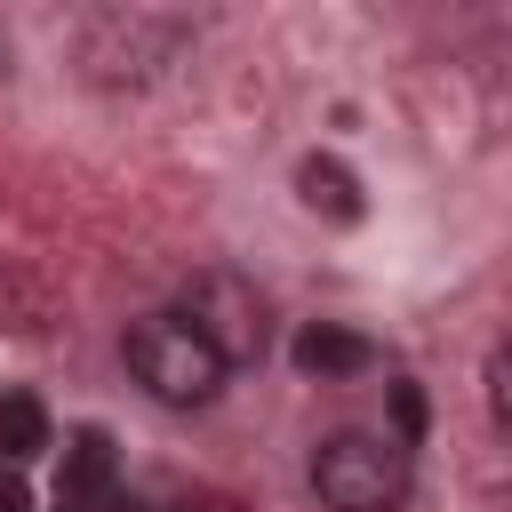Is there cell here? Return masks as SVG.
<instances>
[{
    "mask_svg": "<svg viewBox=\"0 0 512 512\" xmlns=\"http://www.w3.org/2000/svg\"><path fill=\"white\" fill-rule=\"evenodd\" d=\"M48 448V408L40 392H0V456L8 464H32Z\"/></svg>",
    "mask_w": 512,
    "mask_h": 512,
    "instance_id": "5b68a950",
    "label": "cell"
},
{
    "mask_svg": "<svg viewBox=\"0 0 512 512\" xmlns=\"http://www.w3.org/2000/svg\"><path fill=\"white\" fill-rule=\"evenodd\" d=\"M312 488H320V504H336V512H392V504L408 496V456H400V440L336 432V440H320V456H312Z\"/></svg>",
    "mask_w": 512,
    "mask_h": 512,
    "instance_id": "7a4b0ae2",
    "label": "cell"
},
{
    "mask_svg": "<svg viewBox=\"0 0 512 512\" xmlns=\"http://www.w3.org/2000/svg\"><path fill=\"white\" fill-rule=\"evenodd\" d=\"M296 184H304V200H312L320 216H336V224H352V216H360V184H352L336 160H320V152H312V160L296 168Z\"/></svg>",
    "mask_w": 512,
    "mask_h": 512,
    "instance_id": "8992f818",
    "label": "cell"
},
{
    "mask_svg": "<svg viewBox=\"0 0 512 512\" xmlns=\"http://www.w3.org/2000/svg\"><path fill=\"white\" fill-rule=\"evenodd\" d=\"M128 368H136V384H144L152 400H168V408H200V400H216V384H224V360H216L176 312H152V320L128 328Z\"/></svg>",
    "mask_w": 512,
    "mask_h": 512,
    "instance_id": "6da1fadb",
    "label": "cell"
},
{
    "mask_svg": "<svg viewBox=\"0 0 512 512\" xmlns=\"http://www.w3.org/2000/svg\"><path fill=\"white\" fill-rule=\"evenodd\" d=\"M288 352H296L304 376H360V368L376 360V344H368L360 328H336V320H304Z\"/></svg>",
    "mask_w": 512,
    "mask_h": 512,
    "instance_id": "277c9868",
    "label": "cell"
},
{
    "mask_svg": "<svg viewBox=\"0 0 512 512\" xmlns=\"http://www.w3.org/2000/svg\"><path fill=\"white\" fill-rule=\"evenodd\" d=\"M0 512H32V504H24V488H16V472H0Z\"/></svg>",
    "mask_w": 512,
    "mask_h": 512,
    "instance_id": "ba28073f",
    "label": "cell"
},
{
    "mask_svg": "<svg viewBox=\"0 0 512 512\" xmlns=\"http://www.w3.org/2000/svg\"><path fill=\"white\" fill-rule=\"evenodd\" d=\"M224 368L240 360V352H256L264 344V304L240 288V280H224V272H208V280H192V312H176Z\"/></svg>",
    "mask_w": 512,
    "mask_h": 512,
    "instance_id": "3957f363",
    "label": "cell"
},
{
    "mask_svg": "<svg viewBox=\"0 0 512 512\" xmlns=\"http://www.w3.org/2000/svg\"><path fill=\"white\" fill-rule=\"evenodd\" d=\"M392 408H400V440H416V432H424V400H416V384H392Z\"/></svg>",
    "mask_w": 512,
    "mask_h": 512,
    "instance_id": "52a82bcc",
    "label": "cell"
}]
</instances>
